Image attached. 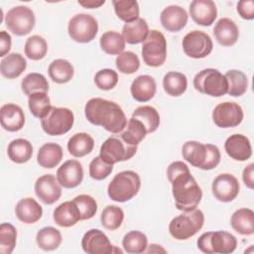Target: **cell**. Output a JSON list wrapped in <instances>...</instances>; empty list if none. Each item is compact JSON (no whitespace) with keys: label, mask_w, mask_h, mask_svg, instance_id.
<instances>
[{"label":"cell","mask_w":254,"mask_h":254,"mask_svg":"<svg viewBox=\"0 0 254 254\" xmlns=\"http://www.w3.org/2000/svg\"><path fill=\"white\" fill-rule=\"evenodd\" d=\"M190 15L197 25L208 27L217 17V8L212 0H193L190 4Z\"/></svg>","instance_id":"obj_19"},{"label":"cell","mask_w":254,"mask_h":254,"mask_svg":"<svg viewBox=\"0 0 254 254\" xmlns=\"http://www.w3.org/2000/svg\"><path fill=\"white\" fill-rule=\"evenodd\" d=\"M213 35L218 44L223 47H230L237 42L239 30L231 19L221 18L214 25Z\"/></svg>","instance_id":"obj_25"},{"label":"cell","mask_w":254,"mask_h":254,"mask_svg":"<svg viewBox=\"0 0 254 254\" xmlns=\"http://www.w3.org/2000/svg\"><path fill=\"white\" fill-rule=\"evenodd\" d=\"M182 46L184 53L191 59H203L212 52L213 48L209 35L197 30L189 32L184 37Z\"/></svg>","instance_id":"obj_13"},{"label":"cell","mask_w":254,"mask_h":254,"mask_svg":"<svg viewBox=\"0 0 254 254\" xmlns=\"http://www.w3.org/2000/svg\"><path fill=\"white\" fill-rule=\"evenodd\" d=\"M63 240L60 230L53 226H46L40 229L36 235V242L39 248L44 251H53L59 248Z\"/></svg>","instance_id":"obj_34"},{"label":"cell","mask_w":254,"mask_h":254,"mask_svg":"<svg viewBox=\"0 0 254 254\" xmlns=\"http://www.w3.org/2000/svg\"><path fill=\"white\" fill-rule=\"evenodd\" d=\"M101 50L111 56L119 55L124 52L125 41L121 34L115 31H107L100 37L99 40Z\"/></svg>","instance_id":"obj_40"},{"label":"cell","mask_w":254,"mask_h":254,"mask_svg":"<svg viewBox=\"0 0 254 254\" xmlns=\"http://www.w3.org/2000/svg\"><path fill=\"white\" fill-rule=\"evenodd\" d=\"M74 122L73 112L65 107L52 106L50 112L41 119V126L45 133L60 136L67 133Z\"/></svg>","instance_id":"obj_9"},{"label":"cell","mask_w":254,"mask_h":254,"mask_svg":"<svg viewBox=\"0 0 254 254\" xmlns=\"http://www.w3.org/2000/svg\"><path fill=\"white\" fill-rule=\"evenodd\" d=\"M145 252H148V253H159V252H163V253H166L167 251L161 246V245H158V244H151L149 245V249L146 250Z\"/></svg>","instance_id":"obj_55"},{"label":"cell","mask_w":254,"mask_h":254,"mask_svg":"<svg viewBox=\"0 0 254 254\" xmlns=\"http://www.w3.org/2000/svg\"><path fill=\"white\" fill-rule=\"evenodd\" d=\"M226 154L233 160L244 162L252 156V147L250 140L242 134L230 135L224 143Z\"/></svg>","instance_id":"obj_20"},{"label":"cell","mask_w":254,"mask_h":254,"mask_svg":"<svg viewBox=\"0 0 254 254\" xmlns=\"http://www.w3.org/2000/svg\"><path fill=\"white\" fill-rule=\"evenodd\" d=\"M149 34V27L145 19L138 18L134 22L124 24L122 28V37L125 43L137 45L143 43Z\"/></svg>","instance_id":"obj_30"},{"label":"cell","mask_w":254,"mask_h":254,"mask_svg":"<svg viewBox=\"0 0 254 254\" xmlns=\"http://www.w3.org/2000/svg\"><path fill=\"white\" fill-rule=\"evenodd\" d=\"M132 117L138 119L145 126L148 134L155 132L160 125V114L155 107L150 105L137 107L133 111Z\"/></svg>","instance_id":"obj_35"},{"label":"cell","mask_w":254,"mask_h":254,"mask_svg":"<svg viewBox=\"0 0 254 254\" xmlns=\"http://www.w3.org/2000/svg\"><path fill=\"white\" fill-rule=\"evenodd\" d=\"M0 121L1 126L6 131L17 132L24 127V111L19 105L15 103L4 104L0 109Z\"/></svg>","instance_id":"obj_22"},{"label":"cell","mask_w":254,"mask_h":254,"mask_svg":"<svg viewBox=\"0 0 254 254\" xmlns=\"http://www.w3.org/2000/svg\"><path fill=\"white\" fill-rule=\"evenodd\" d=\"M77 205L81 220L92 218L97 211V202L95 198L88 194H79L72 199Z\"/></svg>","instance_id":"obj_48"},{"label":"cell","mask_w":254,"mask_h":254,"mask_svg":"<svg viewBox=\"0 0 254 254\" xmlns=\"http://www.w3.org/2000/svg\"><path fill=\"white\" fill-rule=\"evenodd\" d=\"M67 32L70 39L74 42L81 44L89 43L98 32V23L93 16L79 13L69 20Z\"/></svg>","instance_id":"obj_12"},{"label":"cell","mask_w":254,"mask_h":254,"mask_svg":"<svg viewBox=\"0 0 254 254\" xmlns=\"http://www.w3.org/2000/svg\"><path fill=\"white\" fill-rule=\"evenodd\" d=\"M24 51L28 59L39 61L44 59L47 55L48 44L43 37L39 35H33L27 39Z\"/></svg>","instance_id":"obj_45"},{"label":"cell","mask_w":254,"mask_h":254,"mask_svg":"<svg viewBox=\"0 0 254 254\" xmlns=\"http://www.w3.org/2000/svg\"><path fill=\"white\" fill-rule=\"evenodd\" d=\"M242 180L248 189L254 188V164L251 163L246 166L242 173Z\"/></svg>","instance_id":"obj_53"},{"label":"cell","mask_w":254,"mask_h":254,"mask_svg":"<svg viewBox=\"0 0 254 254\" xmlns=\"http://www.w3.org/2000/svg\"><path fill=\"white\" fill-rule=\"evenodd\" d=\"M183 158L192 167L209 171L218 166L221 155L217 146L202 144L197 141H188L182 148Z\"/></svg>","instance_id":"obj_3"},{"label":"cell","mask_w":254,"mask_h":254,"mask_svg":"<svg viewBox=\"0 0 254 254\" xmlns=\"http://www.w3.org/2000/svg\"><path fill=\"white\" fill-rule=\"evenodd\" d=\"M12 39L11 36L6 31L0 32V57L6 56L11 49Z\"/></svg>","instance_id":"obj_52"},{"label":"cell","mask_w":254,"mask_h":254,"mask_svg":"<svg viewBox=\"0 0 254 254\" xmlns=\"http://www.w3.org/2000/svg\"><path fill=\"white\" fill-rule=\"evenodd\" d=\"M115 14L126 23L134 22L139 18V4L135 0H113L112 1Z\"/></svg>","instance_id":"obj_38"},{"label":"cell","mask_w":254,"mask_h":254,"mask_svg":"<svg viewBox=\"0 0 254 254\" xmlns=\"http://www.w3.org/2000/svg\"><path fill=\"white\" fill-rule=\"evenodd\" d=\"M15 214L21 222L32 224L42 218L43 208L34 198L25 197L17 202L15 206Z\"/></svg>","instance_id":"obj_24"},{"label":"cell","mask_w":254,"mask_h":254,"mask_svg":"<svg viewBox=\"0 0 254 254\" xmlns=\"http://www.w3.org/2000/svg\"><path fill=\"white\" fill-rule=\"evenodd\" d=\"M238 180L230 174H220L212 182L211 190L214 197L222 202L234 200L239 193Z\"/></svg>","instance_id":"obj_16"},{"label":"cell","mask_w":254,"mask_h":254,"mask_svg":"<svg viewBox=\"0 0 254 254\" xmlns=\"http://www.w3.org/2000/svg\"><path fill=\"white\" fill-rule=\"evenodd\" d=\"M143 62L151 67L164 64L167 59V40L162 32L151 30L142 44L141 50Z\"/></svg>","instance_id":"obj_8"},{"label":"cell","mask_w":254,"mask_h":254,"mask_svg":"<svg viewBox=\"0 0 254 254\" xmlns=\"http://www.w3.org/2000/svg\"><path fill=\"white\" fill-rule=\"evenodd\" d=\"M27 67L26 59L18 53H11L4 57L0 63L1 74L8 78L13 79L20 76Z\"/></svg>","instance_id":"obj_27"},{"label":"cell","mask_w":254,"mask_h":254,"mask_svg":"<svg viewBox=\"0 0 254 254\" xmlns=\"http://www.w3.org/2000/svg\"><path fill=\"white\" fill-rule=\"evenodd\" d=\"M137 152V146L129 145L119 135L108 137L100 147L99 156L108 164L114 165L119 162L130 160Z\"/></svg>","instance_id":"obj_10"},{"label":"cell","mask_w":254,"mask_h":254,"mask_svg":"<svg viewBox=\"0 0 254 254\" xmlns=\"http://www.w3.org/2000/svg\"><path fill=\"white\" fill-rule=\"evenodd\" d=\"M77 3L80 6L84 7V8L93 9V8H99L100 6H102L105 3V1L104 0H100V1H97V0H84V1H78Z\"/></svg>","instance_id":"obj_54"},{"label":"cell","mask_w":254,"mask_h":254,"mask_svg":"<svg viewBox=\"0 0 254 254\" xmlns=\"http://www.w3.org/2000/svg\"><path fill=\"white\" fill-rule=\"evenodd\" d=\"M17 230L11 223L4 222L0 225V253L11 254L16 246Z\"/></svg>","instance_id":"obj_46"},{"label":"cell","mask_w":254,"mask_h":254,"mask_svg":"<svg viewBox=\"0 0 254 254\" xmlns=\"http://www.w3.org/2000/svg\"><path fill=\"white\" fill-rule=\"evenodd\" d=\"M113 171V165L103 161L100 156L92 159L89 164V176L95 181H102L106 179Z\"/></svg>","instance_id":"obj_50"},{"label":"cell","mask_w":254,"mask_h":254,"mask_svg":"<svg viewBox=\"0 0 254 254\" xmlns=\"http://www.w3.org/2000/svg\"><path fill=\"white\" fill-rule=\"evenodd\" d=\"M231 227L241 235L254 233V212L252 209L242 207L233 212L230 218Z\"/></svg>","instance_id":"obj_28"},{"label":"cell","mask_w":254,"mask_h":254,"mask_svg":"<svg viewBox=\"0 0 254 254\" xmlns=\"http://www.w3.org/2000/svg\"><path fill=\"white\" fill-rule=\"evenodd\" d=\"M62 186L54 175L47 174L37 179L35 183L36 195L46 204H53L62 195Z\"/></svg>","instance_id":"obj_17"},{"label":"cell","mask_w":254,"mask_h":254,"mask_svg":"<svg viewBox=\"0 0 254 254\" xmlns=\"http://www.w3.org/2000/svg\"><path fill=\"white\" fill-rule=\"evenodd\" d=\"M9 159L16 164L27 163L33 155V146L30 141L18 138L12 140L7 148Z\"/></svg>","instance_id":"obj_32"},{"label":"cell","mask_w":254,"mask_h":254,"mask_svg":"<svg viewBox=\"0 0 254 254\" xmlns=\"http://www.w3.org/2000/svg\"><path fill=\"white\" fill-rule=\"evenodd\" d=\"M22 91L30 96L36 92H46L49 91V82L45 75L38 72L28 73L21 81Z\"/></svg>","instance_id":"obj_42"},{"label":"cell","mask_w":254,"mask_h":254,"mask_svg":"<svg viewBox=\"0 0 254 254\" xmlns=\"http://www.w3.org/2000/svg\"><path fill=\"white\" fill-rule=\"evenodd\" d=\"M164 90L171 96H180L187 90V76L179 71H169L163 78Z\"/></svg>","instance_id":"obj_36"},{"label":"cell","mask_w":254,"mask_h":254,"mask_svg":"<svg viewBox=\"0 0 254 254\" xmlns=\"http://www.w3.org/2000/svg\"><path fill=\"white\" fill-rule=\"evenodd\" d=\"M141 188V179L134 171H122L115 175L107 187L108 196L117 202L133 198Z\"/></svg>","instance_id":"obj_4"},{"label":"cell","mask_w":254,"mask_h":254,"mask_svg":"<svg viewBox=\"0 0 254 254\" xmlns=\"http://www.w3.org/2000/svg\"><path fill=\"white\" fill-rule=\"evenodd\" d=\"M122 246L124 251L127 253H143L148 247V238L143 232L132 230L124 235L122 239Z\"/></svg>","instance_id":"obj_39"},{"label":"cell","mask_w":254,"mask_h":254,"mask_svg":"<svg viewBox=\"0 0 254 254\" xmlns=\"http://www.w3.org/2000/svg\"><path fill=\"white\" fill-rule=\"evenodd\" d=\"M93 138L85 132L74 134L69 138L67 142V151L71 156L75 158H81L88 155L93 150Z\"/></svg>","instance_id":"obj_31"},{"label":"cell","mask_w":254,"mask_h":254,"mask_svg":"<svg viewBox=\"0 0 254 254\" xmlns=\"http://www.w3.org/2000/svg\"><path fill=\"white\" fill-rule=\"evenodd\" d=\"M28 106L30 112L37 118L43 119L50 112L52 105L49 95L46 92H36L29 96Z\"/></svg>","instance_id":"obj_43"},{"label":"cell","mask_w":254,"mask_h":254,"mask_svg":"<svg viewBox=\"0 0 254 254\" xmlns=\"http://www.w3.org/2000/svg\"><path fill=\"white\" fill-rule=\"evenodd\" d=\"M124 220V211L117 205H107L103 208L100 221L104 228L113 231L118 229Z\"/></svg>","instance_id":"obj_44"},{"label":"cell","mask_w":254,"mask_h":254,"mask_svg":"<svg viewBox=\"0 0 254 254\" xmlns=\"http://www.w3.org/2000/svg\"><path fill=\"white\" fill-rule=\"evenodd\" d=\"M193 87L200 93L220 97L227 93L228 83L224 74L215 68H204L193 77Z\"/></svg>","instance_id":"obj_7"},{"label":"cell","mask_w":254,"mask_h":254,"mask_svg":"<svg viewBox=\"0 0 254 254\" xmlns=\"http://www.w3.org/2000/svg\"><path fill=\"white\" fill-rule=\"evenodd\" d=\"M63 148L57 143H46L38 151L37 162L44 169H54L63 159Z\"/></svg>","instance_id":"obj_29"},{"label":"cell","mask_w":254,"mask_h":254,"mask_svg":"<svg viewBox=\"0 0 254 254\" xmlns=\"http://www.w3.org/2000/svg\"><path fill=\"white\" fill-rule=\"evenodd\" d=\"M227 83H228V91L227 93L230 96H241L243 95L248 87V80L246 74L238 69H229L224 74Z\"/></svg>","instance_id":"obj_41"},{"label":"cell","mask_w":254,"mask_h":254,"mask_svg":"<svg viewBox=\"0 0 254 254\" xmlns=\"http://www.w3.org/2000/svg\"><path fill=\"white\" fill-rule=\"evenodd\" d=\"M84 115L91 124L101 126L113 134H119L127 125L126 115L119 104L100 97L91 98L86 102Z\"/></svg>","instance_id":"obj_2"},{"label":"cell","mask_w":254,"mask_h":254,"mask_svg":"<svg viewBox=\"0 0 254 254\" xmlns=\"http://www.w3.org/2000/svg\"><path fill=\"white\" fill-rule=\"evenodd\" d=\"M237 12L244 20L254 19V2L252 0H241L237 3Z\"/></svg>","instance_id":"obj_51"},{"label":"cell","mask_w":254,"mask_h":254,"mask_svg":"<svg viewBox=\"0 0 254 254\" xmlns=\"http://www.w3.org/2000/svg\"><path fill=\"white\" fill-rule=\"evenodd\" d=\"M156 90V81L154 77L148 74L137 76L130 86L131 95L138 102H147L151 100L155 96Z\"/></svg>","instance_id":"obj_23"},{"label":"cell","mask_w":254,"mask_h":254,"mask_svg":"<svg viewBox=\"0 0 254 254\" xmlns=\"http://www.w3.org/2000/svg\"><path fill=\"white\" fill-rule=\"evenodd\" d=\"M242 107L232 101L217 104L212 111V120L219 128H232L238 126L243 120Z\"/></svg>","instance_id":"obj_14"},{"label":"cell","mask_w":254,"mask_h":254,"mask_svg":"<svg viewBox=\"0 0 254 254\" xmlns=\"http://www.w3.org/2000/svg\"><path fill=\"white\" fill-rule=\"evenodd\" d=\"M115 64L121 73L132 74L139 69L140 60L135 53L131 51H124L117 56Z\"/></svg>","instance_id":"obj_47"},{"label":"cell","mask_w":254,"mask_h":254,"mask_svg":"<svg viewBox=\"0 0 254 254\" xmlns=\"http://www.w3.org/2000/svg\"><path fill=\"white\" fill-rule=\"evenodd\" d=\"M57 180L64 189H73L83 180V168L77 160L65 161L57 171Z\"/></svg>","instance_id":"obj_18"},{"label":"cell","mask_w":254,"mask_h":254,"mask_svg":"<svg viewBox=\"0 0 254 254\" xmlns=\"http://www.w3.org/2000/svg\"><path fill=\"white\" fill-rule=\"evenodd\" d=\"M147 134L145 126L138 119L131 117L124 130L119 134V137L129 145L138 146Z\"/></svg>","instance_id":"obj_37"},{"label":"cell","mask_w":254,"mask_h":254,"mask_svg":"<svg viewBox=\"0 0 254 254\" xmlns=\"http://www.w3.org/2000/svg\"><path fill=\"white\" fill-rule=\"evenodd\" d=\"M187 11L179 5L167 6L160 15V21L164 29L169 32H179L183 30L188 23Z\"/></svg>","instance_id":"obj_21"},{"label":"cell","mask_w":254,"mask_h":254,"mask_svg":"<svg viewBox=\"0 0 254 254\" xmlns=\"http://www.w3.org/2000/svg\"><path fill=\"white\" fill-rule=\"evenodd\" d=\"M167 177L172 184L176 207L181 211L195 209L201 200L202 190L187 164L182 161L172 162L167 169Z\"/></svg>","instance_id":"obj_1"},{"label":"cell","mask_w":254,"mask_h":254,"mask_svg":"<svg viewBox=\"0 0 254 254\" xmlns=\"http://www.w3.org/2000/svg\"><path fill=\"white\" fill-rule=\"evenodd\" d=\"M82 250L87 254H110L122 253L120 249H116L111 244L108 237L99 229H89L86 231L81 239Z\"/></svg>","instance_id":"obj_15"},{"label":"cell","mask_w":254,"mask_h":254,"mask_svg":"<svg viewBox=\"0 0 254 254\" xmlns=\"http://www.w3.org/2000/svg\"><path fill=\"white\" fill-rule=\"evenodd\" d=\"M5 24L8 30L14 35L25 36L30 34L35 27V14L28 6H16L7 12Z\"/></svg>","instance_id":"obj_11"},{"label":"cell","mask_w":254,"mask_h":254,"mask_svg":"<svg viewBox=\"0 0 254 254\" xmlns=\"http://www.w3.org/2000/svg\"><path fill=\"white\" fill-rule=\"evenodd\" d=\"M196 244L205 254H229L236 249L237 239L227 231H207L198 237Z\"/></svg>","instance_id":"obj_6"},{"label":"cell","mask_w":254,"mask_h":254,"mask_svg":"<svg viewBox=\"0 0 254 254\" xmlns=\"http://www.w3.org/2000/svg\"><path fill=\"white\" fill-rule=\"evenodd\" d=\"M204 215L200 209L183 211L169 224L170 234L177 240H187L196 234L203 226Z\"/></svg>","instance_id":"obj_5"},{"label":"cell","mask_w":254,"mask_h":254,"mask_svg":"<svg viewBox=\"0 0 254 254\" xmlns=\"http://www.w3.org/2000/svg\"><path fill=\"white\" fill-rule=\"evenodd\" d=\"M94 83L101 90L113 89L118 83V74L111 68L100 69L94 75Z\"/></svg>","instance_id":"obj_49"},{"label":"cell","mask_w":254,"mask_h":254,"mask_svg":"<svg viewBox=\"0 0 254 254\" xmlns=\"http://www.w3.org/2000/svg\"><path fill=\"white\" fill-rule=\"evenodd\" d=\"M54 221L61 227H70L81 220L80 212L73 200H68L58 205L53 213Z\"/></svg>","instance_id":"obj_26"},{"label":"cell","mask_w":254,"mask_h":254,"mask_svg":"<svg viewBox=\"0 0 254 254\" xmlns=\"http://www.w3.org/2000/svg\"><path fill=\"white\" fill-rule=\"evenodd\" d=\"M51 79L59 84L68 82L74 74L72 64L64 59H57L53 61L48 68Z\"/></svg>","instance_id":"obj_33"}]
</instances>
